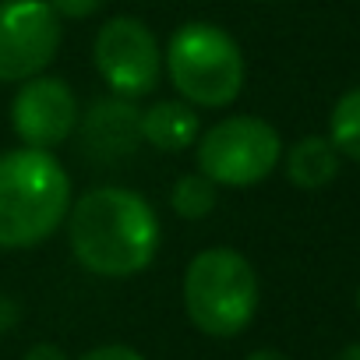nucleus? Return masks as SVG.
<instances>
[{"mask_svg":"<svg viewBox=\"0 0 360 360\" xmlns=\"http://www.w3.org/2000/svg\"><path fill=\"white\" fill-rule=\"evenodd\" d=\"M82 134H85V145L96 155H103V159L124 155L141 141V110H134V103L120 99V96L117 99H99L85 113Z\"/></svg>","mask_w":360,"mask_h":360,"instance_id":"nucleus-9","label":"nucleus"},{"mask_svg":"<svg viewBox=\"0 0 360 360\" xmlns=\"http://www.w3.org/2000/svg\"><path fill=\"white\" fill-rule=\"evenodd\" d=\"M356 311H360V290H356Z\"/></svg>","mask_w":360,"mask_h":360,"instance_id":"nucleus-19","label":"nucleus"},{"mask_svg":"<svg viewBox=\"0 0 360 360\" xmlns=\"http://www.w3.org/2000/svg\"><path fill=\"white\" fill-rule=\"evenodd\" d=\"M169 205L180 219H205L216 209V184L205 173H184L169 191Z\"/></svg>","mask_w":360,"mask_h":360,"instance_id":"nucleus-13","label":"nucleus"},{"mask_svg":"<svg viewBox=\"0 0 360 360\" xmlns=\"http://www.w3.org/2000/svg\"><path fill=\"white\" fill-rule=\"evenodd\" d=\"M75 258L106 279L138 276L159 251V219L152 205L127 188H96L68 212Z\"/></svg>","mask_w":360,"mask_h":360,"instance_id":"nucleus-1","label":"nucleus"},{"mask_svg":"<svg viewBox=\"0 0 360 360\" xmlns=\"http://www.w3.org/2000/svg\"><path fill=\"white\" fill-rule=\"evenodd\" d=\"M248 360H290V356L279 353V349H258V353H251Z\"/></svg>","mask_w":360,"mask_h":360,"instance_id":"nucleus-17","label":"nucleus"},{"mask_svg":"<svg viewBox=\"0 0 360 360\" xmlns=\"http://www.w3.org/2000/svg\"><path fill=\"white\" fill-rule=\"evenodd\" d=\"M15 134L29 148H57L78 127V99L64 78H29L11 103Z\"/></svg>","mask_w":360,"mask_h":360,"instance_id":"nucleus-8","label":"nucleus"},{"mask_svg":"<svg viewBox=\"0 0 360 360\" xmlns=\"http://www.w3.org/2000/svg\"><path fill=\"white\" fill-rule=\"evenodd\" d=\"M335 360H360V342H353V346H346Z\"/></svg>","mask_w":360,"mask_h":360,"instance_id":"nucleus-18","label":"nucleus"},{"mask_svg":"<svg viewBox=\"0 0 360 360\" xmlns=\"http://www.w3.org/2000/svg\"><path fill=\"white\" fill-rule=\"evenodd\" d=\"M46 4L64 18H89L103 8V0H46Z\"/></svg>","mask_w":360,"mask_h":360,"instance_id":"nucleus-14","label":"nucleus"},{"mask_svg":"<svg viewBox=\"0 0 360 360\" xmlns=\"http://www.w3.org/2000/svg\"><path fill=\"white\" fill-rule=\"evenodd\" d=\"M71 212V176L46 148L0 152V248H36Z\"/></svg>","mask_w":360,"mask_h":360,"instance_id":"nucleus-2","label":"nucleus"},{"mask_svg":"<svg viewBox=\"0 0 360 360\" xmlns=\"http://www.w3.org/2000/svg\"><path fill=\"white\" fill-rule=\"evenodd\" d=\"M184 311L205 335L230 339L244 332L258 311V276L233 248H209L195 255L184 272Z\"/></svg>","mask_w":360,"mask_h":360,"instance_id":"nucleus-3","label":"nucleus"},{"mask_svg":"<svg viewBox=\"0 0 360 360\" xmlns=\"http://www.w3.org/2000/svg\"><path fill=\"white\" fill-rule=\"evenodd\" d=\"M25 360H68V356H64V349L53 346V342H36V346L25 353Z\"/></svg>","mask_w":360,"mask_h":360,"instance_id":"nucleus-16","label":"nucleus"},{"mask_svg":"<svg viewBox=\"0 0 360 360\" xmlns=\"http://www.w3.org/2000/svg\"><path fill=\"white\" fill-rule=\"evenodd\" d=\"M78 360H145L138 349H131V346H120V342H113V346H96V349H89L85 356H78Z\"/></svg>","mask_w":360,"mask_h":360,"instance_id":"nucleus-15","label":"nucleus"},{"mask_svg":"<svg viewBox=\"0 0 360 360\" xmlns=\"http://www.w3.org/2000/svg\"><path fill=\"white\" fill-rule=\"evenodd\" d=\"M92 57H96L103 82L120 99H141L162 78L159 39L152 36V29L145 22H138L131 15H117L99 29Z\"/></svg>","mask_w":360,"mask_h":360,"instance_id":"nucleus-6","label":"nucleus"},{"mask_svg":"<svg viewBox=\"0 0 360 360\" xmlns=\"http://www.w3.org/2000/svg\"><path fill=\"white\" fill-rule=\"evenodd\" d=\"M166 75L191 106L219 110L244 89V53L219 25L188 22L166 43Z\"/></svg>","mask_w":360,"mask_h":360,"instance_id":"nucleus-4","label":"nucleus"},{"mask_svg":"<svg viewBox=\"0 0 360 360\" xmlns=\"http://www.w3.org/2000/svg\"><path fill=\"white\" fill-rule=\"evenodd\" d=\"M141 141L159 152H184L198 141V113L191 103L162 99L141 113Z\"/></svg>","mask_w":360,"mask_h":360,"instance_id":"nucleus-10","label":"nucleus"},{"mask_svg":"<svg viewBox=\"0 0 360 360\" xmlns=\"http://www.w3.org/2000/svg\"><path fill=\"white\" fill-rule=\"evenodd\" d=\"M60 50V22L46 0H0V82H29Z\"/></svg>","mask_w":360,"mask_h":360,"instance_id":"nucleus-7","label":"nucleus"},{"mask_svg":"<svg viewBox=\"0 0 360 360\" xmlns=\"http://www.w3.org/2000/svg\"><path fill=\"white\" fill-rule=\"evenodd\" d=\"M335 173H339V152H335V145L328 138L307 134L286 155V176H290V184H297L304 191H318V188L332 184Z\"/></svg>","mask_w":360,"mask_h":360,"instance_id":"nucleus-11","label":"nucleus"},{"mask_svg":"<svg viewBox=\"0 0 360 360\" xmlns=\"http://www.w3.org/2000/svg\"><path fill=\"white\" fill-rule=\"evenodd\" d=\"M283 155L279 131L262 117H226L198 141V173L223 188H251L276 169Z\"/></svg>","mask_w":360,"mask_h":360,"instance_id":"nucleus-5","label":"nucleus"},{"mask_svg":"<svg viewBox=\"0 0 360 360\" xmlns=\"http://www.w3.org/2000/svg\"><path fill=\"white\" fill-rule=\"evenodd\" d=\"M328 141L335 145V152H342L353 162H360V85L349 89V92H342L339 103L332 106Z\"/></svg>","mask_w":360,"mask_h":360,"instance_id":"nucleus-12","label":"nucleus"}]
</instances>
